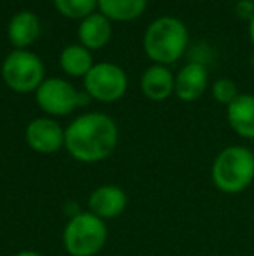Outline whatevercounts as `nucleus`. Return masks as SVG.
<instances>
[{
  "instance_id": "412c9836",
  "label": "nucleus",
  "mask_w": 254,
  "mask_h": 256,
  "mask_svg": "<svg viewBox=\"0 0 254 256\" xmlns=\"http://www.w3.org/2000/svg\"><path fill=\"white\" fill-rule=\"evenodd\" d=\"M249 38H251V42L254 46V16L251 18V21H249Z\"/></svg>"
},
{
  "instance_id": "6e6552de",
  "label": "nucleus",
  "mask_w": 254,
  "mask_h": 256,
  "mask_svg": "<svg viewBox=\"0 0 254 256\" xmlns=\"http://www.w3.org/2000/svg\"><path fill=\"white\" fill-rule=\"evenodd\" d=\"M26 145L40 155H52L64 148V129L52 117H37L24 129Z\"/></svg>"
},
{
  "instance_id": "9b49d317",
  "label": "nucleus",
  "mask_w": 254,
  "mask_h": 256,
  "mask_svg": "<svg viewBox=\"0 0 254 256\" xmlns=\"http://www.w3.org/2000/svg\"><path fill=\"white\" fill-rule=\"evenodd\" d=\"M227 120L232 131L242 140H254V96L239 94L227 106Z\"/></svg>"
},
{
  "instance_id": "ddd939ff",
  "label": "nucleus",
  "mask_w": 254,
  "mask_h": 256,
  "mask_svg": "<svg viewBox=\"0 0 254 256\" xmlns=\"http://www.w3.org/2000/svg\"><path fill=\"white\" fill-rule=\"evenodd\" d=\"M40 35V21L30 10H19L9 21L7 37L16 49H28Z\"/></svg>"
},
{
  "instance_id": "0eeeda50",
  "label": "nucleus",
  "mask_w": 254,
  "mask_h": 256,
  "mask_svg": "<svg viewBox=\"0 0 254 256\" xmlns=\"http://www.w3.org/2000/svg\"><path fill=\"white\" fill-rule=\"evenodd\" d=\"M127 75L115 63H94L84 77L85 94L101 103L119 102L127 91Z\"/></svg>"
},
{
  "instance_id": "6ab92c4d",
  "label": "nucleus",
  "mask_w": 254,
  "mask_h": 256,
  "mask_svg": "<svg viewBox=\"0 0 254 256\" xmlns=\"http://www.w3.org/2000/svg\"><path fill=\"white\" fill-rule=\"evenodd\" d=\"M235 14L241 20H246L249 23L254 16V0H239L235 4Z\"/></svg>"
},
{
  "instance_id": "20e7f679",
  "label": "nucleus",
  "mask_w": 254,
  "mask_h": 256,
  "mask_svg": "<svg viewBox=\"0 0 254 256\" xmlns=\"http://www.w3.org/2000/svg\"><path fill=\"white\" fill-rule=\"evenodd\" d=\"M108 240L106 222L92 212L77 211L63 228L61 242L70 256H98Z\"/></svg>"
},
{
  "instance_id": "7ed1b4c3",
  "label": "nucleus",
  "mask_w": 254,
  "mask_h": 256,
  "mask_svg": "<svg viewBox=\"0 0 254 256\" xmlns=\"http://www.w3.org/2000/svg\"><path fill=\"white\" fill-rule=\"evenodd\" d=\"M188 48V30L181 20L173 16L157 18L145 32L143 49L155 64L176 63Z\"/></svg>"
},
{
  "instance_id": "f8f14e48",
  "label": "nucleus",
  "mask_w": 254,
  "mask_h": 256,
  "mask_svg": "<svg viewBox=\"0 0 254 256\" xmlns=\"http://www.w3.org/2000/svg\"><path fill=\"white\" fill-rule=\"evenodd\" d=\"M78 40L85 49H101L112 38V21L101 12H92L78 24Z\"/></svg>"
},
{
  "instance_id": "4468645a",
  "label": "nucleus",
  "mask_w": 254,
  "mask_h": 256,
  "mask_svg": "<svg viewBox=\"0 0 254 256\" xmlns=\"http://www.w3.org/2000/svg\"><path fill=\"white\" fill-rule=\"evenodd\" d=\"M141 91L152 102H164L174 92V75L164 64H153L143 74Z\"/></svg>"
},
{
  "instance_id": "a211bd4d",
  "label": "nucleus",
  "mask_w": 254,
  "mask_h": 256,
  "mask_svg": "<svg viewBox=\"0 0 254 256\" xmlns=\"http://www.w3.org/2000/svg\"><path fill=\"white\" fill-rule=\"evenodd\" d=\"M211 92H213V98L220 104H225V106H228L232 102H235V98L241 94L237 84L232 78H218L213 84Z\"/></svg>"
},
{
  "instance_id": "39448f33",
  "label": "nucleus",
  "mask_w": 254,
  "mask_h": 256,
  "mask_svg": "<svg viewBox=\"0 0 254 256\" xmlns=\"http://www.w3.org/2000/svg\"><path fill=\"white\" fill-rule=\"evenodd\" d=\"M2 78L9 89L19 94L35 92L45 80V68L42 60L28 49H14L3 60Z\"/></svg>"
},
{
  "instance_id": "f3484780",
  "label": "nucleus",
  "mask_w": 254,
  "mask_h": 256,
  "mask_svg": "<svg viewBox=\"0 0 254 256\" xmlns=\"http://www.w3.org/2000/svg\"><path fill=\"white\" fill-rule=\"evenodd\" d=\"M54 7L59 14L70 20H84L96 12L98 0H54Z\"/></svg>"
},
{
  "instance_id": "f03ea898",
  "label": "nucleus",
  "mask_w": 254,
  "mask_h": 256,
  "mask_svg": "<svg viewBox=\"0 0 254 256\" xmlns=\"http://www.w3.org/2000/svg\"><path fill=\"white\" fill-rule=\"evenodd\" d=\"M211 180L216 190L227 196L242 194L254 182V154L244 145H230L214 157Z\"/></svg>"
},
{
  "instance_id": "9d476101",
  "label": "nucleus",
  "mask_w": 254,
  "mask_h": 256,
  "mask_svg": "<svg viewBox=\"0 0 254 256\" xmlns=\"http://www.w3.org/2000/svg\"><path fill=\"white\" fill-rule=\"evenodd\" d=\"M209 74L204 63L193 61L185 64L180 70V74L174 77V94L185 103L197 102L200 96L206 92Z\"/></svg>"
},
{
  "instance_id": "423d86ee",
  "label": "nucleus",
  "mask_w": 254,
  "mask_h": 256,
  "mask_svg": "<svg viewBox=\"0 0 254 256\" xmlns=\"http://www.w3.org/2000/svg\"><path fill=\"white\" fill-rule=\"evenodd\" d=\"M87 94H82L73 84L63 78H45L35 91V102L38 108L51 117H64L77 110L80 104H87Z\"/></svg>"
},
{
  "instance_id": "dca6fc26",
  "label": "nucleus",
  "mask_w": 254,
  "mask_h": 256,
  "mask_svg": "<svg viewBox=\"0 0 254 256\" xmlns=\"http://www.w3.org/2000/svg\"><path fill=\"white\" fill-rule=\"evenodd\" d=\"M148 0H98V9L110 21H132L146 10Z\"/></svg>"
},
{
  "instance_id": "1a4fd4ad",
  "label": "nucleus",
  "mask_w": 254,
  "mask_h": 256,
  "mask_svg": "<svg viewBox=\"0 0 254 256\" xmlns=\"http://www.w3.org/2000/svg\"><path fill=\"white\" fill-rule=\"evenodd\" d=\"M127 209V194L119 185L105 183L89 194L87 211L101 218L103 222L115 220Z\"/></svg>"
},
{
  "instance_id": "4be33fe9",
  "label": "nucleus",
  "mask_w": 254,
  "mask_h": 256,
  "mask_svg": "<svg viewBox=\"0 0 254 256\" xmlns=\"http://www.w3.org/2000/svg\"><path fill=\"white\" fill-rule=\"evenodd\" d=\"M251 64L254 66V54H253V58H251Z\"/></svg>"
},
{
  "instance_id": "f257e3e1",
  "label": "nucleus",
  "mask_w": 254,
  "mask_h": 256,
  "mask_svg": "<svg viewBox=\"0 0 254 256\" xmlns=\"http://www.w3.org/2000/svg\"><path fill=\"white\" fill-rule=\"evenodd\" d=\"M119 143V128L110 115L87 112L64 128V150L82 164H98L110 157Z\"/></svg>"
},
{
  "instance_id": "aec40b11",
  "label": "nucleus",
  "mask_w": 254,
  "mask_h": 256,
  "mask_svg": "<svg viewBox=\"0 0 254 256\" xmlns=\"http://www.w3.org/2000/svg\"><path fill=\"white\" fill-rule=\"evenodd\" d=\"M14 256H45V254H42L40 251H35V250H21Z\"/></svg>"
},
{
  "instance_id": "2eb2a0df",
  "label": "nucleus",
  "mask_w": 254,
  "mask_h": 256,
  "mask_svg": "<svg viewBox=\"0 0 254 256\" xmlns=\"http://www.w3.org/2000/svg\"><path fill=\"white\" fill-rule=\"evenodd\" d=\"M59 64L64 74L70 77H85L89 70L94 66V60H92L89 49H85L80 44H73L63 49L61 56H59Z\"/></svg>"
},
{
  "instance_id": "5701e85b",
  "label": "nucleus",
  "mask_w": 254,
  "mask_h": 256,
  "mask_svg": "<svg viewBox=\"0 0 254 256\" xmlns=\"http://www.w3.org/2000/svg\"><path fill=\"white\" fill-rule=\"evenodd\" d=\"M253 154H254V148H253Z\"/></svg>"
}]
</instances>
